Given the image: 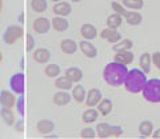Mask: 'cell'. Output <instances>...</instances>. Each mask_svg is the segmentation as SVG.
Segmentation results:
<instances>
[{"label": "cell", "mask_w": 160, "mask_h": 139, "mask_svg": "<svg viewBox=\"0 0 160 139\" xmlns=\"http://www.w3.org/2000/svg\"><path fill=\"white\" fill-rule=\"evenodd\" d=\"M128 68L127 66L119 63V62H111L108 63L103 70V79L109 87L118 88L124 84V80L127 78Z\"/></svg>", "instance_id": "cell-1"}, {"label": "cell", "mask_w": 160, "mask_h": 139, "mask_svg": "<svg viewBox=\"0 0 160 139\" xmlns=\"http://www.w3.org/2000/svg\"><path fill=\"white\" fill-rule=\"evenodd\" d=\"M147 82V74L140 68L128 70L127 78L124 80V88L129 94H142L144 84Z\"/></svg>", "instance_id": "cell-2"}, {"label": "cell", "mask_w": 160, "mask_h": 139, "mask_svg": "<svg viewBox=\"0 0 160 139\" xmlns=\"http://www.w3.org/2000/svg\"><path fill=\"white\" fill-rule=\"evenodd\" d=\"M144 100L148 103H160V79L151 78L147 79L142 91Z\"/></svg>", "instance_id": "cell-3"}, {"label": "cell", "mask_w": 160, "mask_h": 139, "mask_svg": "<svg viewBox=\"0 0 160 139\" xmlns=\"http://www.w3.org/2000/svg\"><path fill=\"white\" fill-rule=\"evenodd\" d=\"M96 135L100 139L106 138H120L123 134V128L120 126H113L111 123H98L96 127Z\"/></svg>", "instance_id": "cell-4"}, {"label": "cell", "mask_w": 160, "mask_h": 139, "mask_svg": "<svg viewBox=\"0 0 160 139\" xmlns=\"http://www.w3.org/2000/svg\"><path fill=\"white\" fill-rule=\"evenodd\" d=\"M24 36V28L19 24H11L3 32V42L7 46H12Z\"/></svg>", "instance_id": "cell-5"}, {"label": "cell", "mask_w": 160, "mask_h": 139, "mask_svg": "<svg viewBox=\"0 0 160 139\" xmlns=\"http://www.w3.org/2000/svg\"><path fill=\"white\" fill-rule=\"evenodd\" d=\"M9 88L18 95L24 94V91H26V76H24L23 71L15 72L11 75V78H9Z\"/></svg>", "instance_id": "cell-6"}, {"label": "cell", "mask_w": 160, "mask_h": 139, "mask_svg": "<svg viewBox=\"0 0 160 139\" xmlns=\"http://www.w3.org/2000/svg\"><path fill=\"white\" fill-rule=\"evenodd\" d=\"M52 28V24H51V20L46 16H39L33 20L32 23V29L38 35H44L47 33L49 29Z\"/></svg>", "instance_id": "cell-7"}, {"label": "cell", "mask_w": 160, "mask_h": 139, "mask_svg": "<svg viewBox=\"0 0 160 139\" xmlns=\"http://www.w3.org/2000/svg\"><path fill=\"white\" fill-rule=\"evenodd\" d=\"M16 94L13 91L8 90H0V106L6 107V108H13L16 107Z\"/></svg>", "instance_id": "cell-8"}, {"label": "cell", "mask_w": 160, "mask_h": 139, "mask_svg": "<svg viewBox=\"0 0 160 139\" xmlns=\"http://www.w3.org/2000/svg\"><path fill=\"white\" fill-rule=\"evenodd\" d=\"M100 38L104 39L106 42L108 43H111V44H115V43H118L120 42L123 39V35L120 33L118 29H113V28H104L102 29V32H100Z\"/></svg>", "instance_id": "cell-9"}, {"label": "cell", "mask_w": 160, "mask_h": 139, "mask_svg": "<svg viewBox=\"0 0 160 139\" xmlns=\"http://www.w3.org/2000/svg\"><path fill=\"white\" fill-rule=\"evenodd\" d=\"M102 99H103L102 91H100L99 88L93 87L89 91H87V96H86V102H84V104H86L87 107H96Z\"/></svg>", "instance_id": "cell-10"}, {"label": "cell", "mask_w": 160, "mask_h": 139, "mask_svg": "<svg viewBox=\"0 0 160 139\" xmlns=\"http://www.w3.org/2000/svg\"><path fill=\"white\" fill-rule=\"evenodd\" d=\"M79 48L80 51H82L84 55L89 59H93L98 56V48L95 44L91 43V40H86V39H83V40H80L79 43Z\"/></svg>", "instance_id": "cell-11"}, {"label": "cell", "mask_w": 160, "mask_h": 139, "mask_svg": "<svg viewBox=\"0 0 160 139\" xmlns=\"http://www.w3.org/2000/svg\"><path fill=\"white\" fill-rule=\"evenodd\" d=\"M32 58L33 60L36 63H40V64H46L51 60V51L48 48H35L33 49V54H32Z\"/></svg>", "instance_id": "cell-12"}, {"label": "cell", "mask_w": 160, "mask_h": 139, "mask_svg": "<svg viewBox=\"0 0 160 139\" xmlns=\"http://www.w3.org/2000/svg\"><path fill=\"white\" fill-rule=\"evenodd\" d=\"M71 100H72L71 94H69L68 91H64V90L55 92L53 96H52V102H53L55 106H58V107L67 106V104H69Z\"/></svg>", "instance_id": "cell-13"}, {"label": "cell", "mask_w": 160, "mask_h": 139, "mask_svg": "<svg viewBox=\"0 0 160 139\" xmlns=\"http://www.w3.org/2000/svg\"><path fill=\"white\" fill-rule=\"evenodd\" d=\"M52 12L55 15H58V16L66 18L72 12V6H71L69 2H64V0H62V2L55 3V6L52 7Z\"/></svg>", "instance_id": "cell-14"}, {"label": "cell", "mask_w": 160, "mask_h": 139, "mask_svg": "<svg viewBox=\"0 0 160 139\" xmlns=\"http://www.w3.org/2000/svg\"><path fill=\"white\" fill-rule=\"evenodd\" d=\"M80 35H82L83 39L86 40H93L98 36V28L91 23H84L82 27H80Z\"/></svg>", "instance_id": "cell-15"}, {"label": "cell", "mask_w": 160, "mask_h": 139, "mask_svg": "<svg viewBox=\"0 0 160 139\" xmlns=\"http://www.w3.org/2000/svg\"><path fill=\"white\" fill-rule=\"evenodd\" d=\"M123 16H124V20L129 26H139L143 22V15L138 11H132V9H126Z\"/></svg>", "instance_id": "cell-16"}, {"label": "cell", "mask_w": 160, "mask_h": 139, "mask_svg": "<svg viewBox=\"0 0 160 139\" xmlns=\"http://www.w3.org/2000/svg\"><path fill=\"white\" fill-rule=\"evenodd\" d=\"M71 96L72 99L76 103H84L86 102V96H87V90H86V87L83 86V84H80L78 83L76 86H73L72 87V90H71Z\"/></svg>", "instance_id": "cell-17"}, {"label": "cell", "mask_w": 160, "mask_h": 139, "mask_svg": "<svg viewBox=\"0 0 160 139\" xmlns=\"http://www.w3.org/2000/svg\"><path fill=\"white\" fill-rule=\"evenodd\" d=\"M135 59V54L131 51V49H128V51H120V52H115V56H113V60L115 62H119L124 64V66H128V64H131Z\"/></svg>", "instance_id": "cell-18"}, {"label": "cell", "mask_w": 160, "mask_h": 139, "mask_svg": "<svg viewBox=\"0 0 160 139\" xmlns=\"http://www.w3.org/2000/svg\"><path fill=\"white\" fill-rule=\"evenodd\" d=\"M36 130L39 134H43V135H47V134H51L55 130V123L51 119H40L36 125Z\"/></svg>", "instance_id": "cell-19"}, {"label": "cell", "mask_w": 160, "mask_h": 139, "mask_svg": "<svg viewBox=\"0 0 160 139\" xmlns=\"http://www.w3.org/2000/svg\"><path fill=\"white\" fill-rule=\"evenodd\" d=\"M60 49L67 55H72L79 49V43H76L73 39H63L60 42Z\"/></svg>", "instance_id": "cell-20"}, {"label": "cell", "mask_w": 160, "mask_h": 139, "mask_svg": "<svg viewBox=\"0 0 160 139\" xmlns=\"http://www.w3.org/2000/svg\"><path fill=\"white\" fill-rule=\"evenodd\" d=\"M51 24H52V28L56 32H64L69 28V22L64 16H58V15L52 18Z\"/></svg>", "instance_id": "cell-21"}, {"label": "cell", "mask_w": 160, "mask_h": 139, "mask_svg": "<svg viewBox=\"0 0 160 139\" xmlns=\"http://www.w3.org/2000/svg\"><path fill=\"white\" fill-rule=\"evenodd\" d=\"M99 111H98V108H95V107H87V110L83 112V115H82V121L84 125H91V123H95L99 119Z\"/></svg>", "instance_id": "cell-22"}, {"label": "cell", "mask_w": 160, "mask_h": 139, "mask_svg": "<svg viewBox=\"0 0 160 139\" xmlns=\"http://www.w3.org/2000/svg\"><path fill=\"white\" fill-rule=\"evenodd\" d=\"M64 75H66L69 80H72L73 83H79L83 79L84 74H83V70L79 67H68L64 70Z\"/></svg>", "instance_id": "cell-23"}, {"label": "cell", "mask_w": 160, "mask_h": 139, "mask_svg": "<svg viewBox=\"0 0 160 139\" xmlns=\"http://www.w3.org/2000/svg\"><path fill=\"white\" fill-rule=\"evenodd\" d=\"M96 108H98V111H99V114H100L102 116H107V115H109V114L112 112L113 103H112L111 99L103 98L102 100L99 102V104L96 106Z\"/></svg>", "instance_id": "cell-24"}, {"label": "cell", "mask_w": 160, "mask_h": 139, "mask_svg": "<svg viewBox=\"0 0 160 139\" xmlns=\"http://www.w3.org/2000/svg\"><path fill=\"white\" fill-rule=\"evenodd\" d=\"M0 118L3 119V122L6 123L7 126H11V127H13V123L16 122V115H15L12 108L2 107L0 108Z\"/></svg>", "instance_id": "cell-25"}, {"label": "cell", "mask_w": 160, "mask_h": 139, "mask_svg": "<svg viewBox=\"0 0 160 139\" xmlns=\"http://www.w3.org/2000/svg\"><path fill=\"white\" fill-rule=\"evenodd\" d=\"M53 84H55L56 88H59V90H64V91H69V90H72V87H73V82L69 80L66 75L55 78Z\"/></svg>", "instance_id": "cell-26"}, {"label": "cell", "mask_w": 160, "mask_h": 139, "mask_svg": "<svg viewBox=\"0 0 160 139\" xmlns=\"http://www.w3.org/2000/svg\"><path fill=\"white\" fill-rule=\"evenodd\" d=\"M153 132V123L151 121H143L139 125V134L142 138H149L152 136Z\"/></svg>", "instance_id": "cell-27"}, {"label": "cell", "mask_w": 160, "mask_h": 139, "mask_svg": "<svg viewBox=\"0 0 160 139\" xmlns=\"http://www.w3.org/2000/svg\"><path fill=\"white\" fill-rule=\"evenodd\" d=\"M151 64H152L151 54H149V52H144V54L140 55L139 66H140V70H142V71H144L146 74H149V72H151Z\"/></svg>", "instance_id": "cell-28"}, {"label": "cell", "mask_w": 160, "mask_h": 139, "mask_svg": "<svg viewBox=\"0 0 160 139\" xmlns=\"http://www.w3.org/2000/svg\"><path fill=\"white\" fill-rule=\"evenodd\" d=\"M106 24H107V27H108V28L118 29V28L123 24V16H122L120 13L113 12V13H111V15H109V16L107 18Z\"/></svg>", "instance_id": "cell-29"}, {"label": "cell", "mask_w": 160, "mask_h": 139, "mask_svg": "<svg viewBox=\"0 0 160 139\" xmlns=\"http://www.w3.org/2000/svg\"><path fill=\"white\" fill-rule=\"evenodd\" d=\"M133 48V42L131 39H122L120 42L112 44V51L120 52V51H128V49Z\"/></svg>", "instance_id": "cell-30"}, {"label": "cell", "mask_w": 160, "mask_h": 139, "mask_svg": "<svg viewBox=\"0 0 160 139\" xmlns=\"http://www.w3.org/2000/svg\"><path fill=\"white\" fill-rule=\"evenodd\" d=\"M60 74H62V68H60V66H58V64H55V63L47 64V66L44 67V75L51 78V79L60 76Z\"/></svg>", "instance_id": "cell-31"}, {"label": "cell", "mask_w": 160, "mask_h": 139, "mask_svg": "<svg viewBox=\"0 0 160 139\" xmlns=\"http://www.w3.org/2000/svg\"><path fill=\"white\" fill-rule=\"evenodd\" d=\"M29 6H31V8H32L33 12H36V13H43V12L47 11V8H48V2H47V0H31Z\"/></svg>", "instance_id": "cell-32"}, {"label": "cell", "mask_w": 160, "mask_h": 139, "mask_svg": "<svg viewBox=\"0 0 160 139\" xmlns=\"http://www.w3.org/2000/svg\"><path fill=\"white\" fill-rule=\"evenodd\" d=\"M123 6L127 9H132V11H139L144 7V0H123Z\"/></svg>", "instance_id": "cell-33"}, {"label": "cell", "mask_w": 160, "mask_h": 139, "mask_svg": "<svg viewBox=\"0 0 160 139\" xmlns=\"http://www.w3.org/2000/svg\"><path fill=\"white\" fill-rule=\"evenodd\" d=\"M16 111L19 112L20 116H24L26 115V99H24V94H20L18 96V100H16Z\"/></svg>", "instance_id": "cell-34"}, {"label": "cell", "mask_w": 160, "mask_h": 139, "mask_svg": "<svg viewBox=\"0 0 160 139\" xmlns=\"http://www.w3.org/2000/svg\"><path fill=\"white\" fill-rule=\"evenodd\" d=\"M96 130L92 127H86V128H83L82 131H80V138H83V139H93V138H96Z\"/></svg>", "instance_id": "cell-35"}, {"label": "cell", "mask_w": 160, "mask_h": 139, "mask_svg": "<svg viewBox=\"0 0 160 139\" xmlns=\"http://www.w3.org/2000/svg\"><path fill=\"white\" fill-rule=\"evenodd\" d=\"M35 46H36V40H35V38L32 36L31 33H27V36H26V49H27V52L33 51Z\"/></svg>", "instance_id": "cell-36"}, {"label": "cell", "mask_w": 160, "mask_h": 139, "mask_svg": "<svg viewBox=\"0 0 160 139\" xmlns=\"http://www.w3.org/2000/svg\"><path fill=\"white\" fill-rule=\"evenodd\" d=\"M111 7H112V9H113L115 12H116V13H120L122 16H123V13L126 12V9H127V8H124L123 4H120L119 2H112V3H111Z\"/></svg>", "instance_id": "cell-37"}, {"label": "cell", "mask_w": 160, "mask_h": 139, "mask_svg": "<svg viewBox=\"0 0 160 139\" xmlns=\"http://www.w3.org/2000/svg\"><path fill=\"white\" fill-rule=\"evenodd\" d=\"M151 59H152V64L158 70H160V51H155L152 55H151Z\"/></svg>", "instance_id": "cell-38"}, {"label": "cell", "mask_w": 160, "mask_h": 139, "mask_svg": "<svg viewBox=\"0 0 160 139\" xmlns=\"http://www.w3.org/2000/svg\"><path fill=\"white\" fill-rule=\"evenodd\" d=\"M13 128L18 132H24V119H23V116L13 123Z\"/></svg>", "instance_id": "cell-39"}, {"label": "cell", "mask_w": 160, "mask_h": 139, "mask_svg": "<svg viewBox=\"0 0 160 139\" xmlns=\"http://www.w3.org/2000/svg\"><path fill=\"white\" fill-rule=\"evenodd\" d=\"M152 138L153 139H160V128H158V130H155L152 132Z\"/></svg>", "instance_id": "cell-40"}, {"label": "cell", "mask_w": 160, "mask_h": 139, "mask_svg": "<svg viewBox=\"0 0 160 139\" xmlns=\"http://www.w3.org/2000/svg\"><path fill=\"white\" fill-rule=\"evenodd\" d=\"M19 22H20V24H23V23H24V12L20 13V16H19Z\"/></svg>", "instance_id": "cell-41"}, {"label": "cell", "mask_w": 160, "mask_h": 139, "mask_svg": "<svg viewBox=\"0 0 160 139\" xmlns=\"http://www.w3.org/2000/svg\"><path fill=\"white\" fill-rule=\"evenodd\" d=\"M3 8H4V2L3 0H0V13L3 12Z\"/></svg>", "instance_id": "cell-42"}, {"label": "cell", "mask_w": 160, "mask_h": 139, "mask_svg": "<svg viewBox=\"0 0 160 139\" xmlns=\"http://www.w3.org/2000/svg\"><path fill=\"white\" fill-rule=\"evenodd\" d=\"M3 59H4V56H3V52H2V51H0V63H2V62H3Z\"/></svg>", "instance_id": "cell-43"}, {"label": "cell", "mask_w": 160, "mask_h": 139, "mask_svg": "<svg viewBox=\"0 0 160 139\" xmlns=\"http://www.w3.org/2000/svg\"><path fill=\"white\" fill-rule=\"evenodd\" d=\"M69 2H72V3H80L82 0H69Z\"/></svg>", "instance_id": "cell-44"}, {"label": "cell", "mask_w": 160, "mask_h": 139, "mask_svg": "<svg viewBox=\"0 0 160 139\" xmlns=\"http://www.w3.org/2000/svg\"><path fill=\"white\" fill-rule=\"evenodd\" d=\"M49 2H52V3H58V2H62V0H49Z\"/></svg>", "instance_id": "cell-45"}, {"label": "cell", "mask_w": 160, "mask_h": 139, "mask_svg": "<svg viewBox=\"0 0 160 139\" xmlns=\"http://www.w3.org/2000/svg\"><path fill=\"white\" fill-rule=\"evenodd\" d=\"M0 90H2V88H0Z\"/></svg>", "instance_id": "cell-46"}]
</instances>
